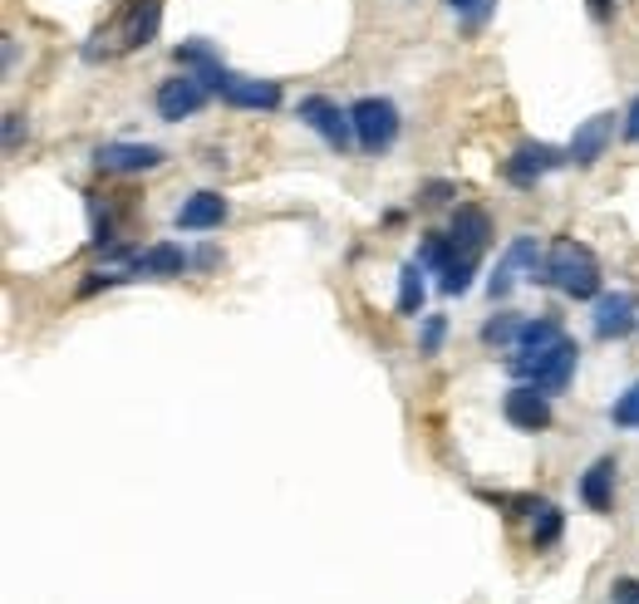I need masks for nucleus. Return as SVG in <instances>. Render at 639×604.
Here are the masks:
<instances>
[{
  "label": "nucleus",
  "instance_id": "nucleus-30",
  "mask_svg": "<svg viewBox=\"0 0 639 604\" xmlns=\"http://www.w3.org/2000/svg\"><path fill=\"white\" fill-rule=\"evenodd\" d=\"M448 193H453V187H448V183H433V187H428V193H423V201H448Z\"/></svg>",
  "mask_w": 639,
  "mask_h": 604
},
{
  "label": "nucleus",
  "instance_id": "nucleus-5",
  "mask_svg": "<svg viewBox=\"0 0 639 604\" xmlns=\"http://www.w3.org/2000/svg\"><path fill=\"white\" fill-rule=\"evenodd\" d=\"M502 413H507V422H511V428H521V432H547L551 418H557V413H551V394H541L537 384L507 388Z\"/></svg>",
  "mask_w": 639,
  "mask_h": 604
},
{
  "label": "nucleus",
  "instance_id": "nucleus-26",
  "mask_svg": "<svg viewBox=\"0 0 639 604\" xmlns=\"http://www.w3.org/2000/svg\"><path fill=\"white\" fill-rule=\"evenodd\" d=\"M448 10H453V15H463V20H487V10H492V0H448Z\"/></svg>",
  "mask_w": 639,
  "mask_h": 604
},
{
  "label": "nucleus",
  "instance_id": "nucleus-15",
  "mask_svg": "<svg viewBox=\"0 0 639 604\" xmlns=\"http://www.w3.org/2000/svg\"><path fill=\"white\" fill-rule=\"evenodd\" d=\"M158 25H163V0H133L129 15H123V50L158 40Z\"/></svg>",
  "mask_w": 639,
  "mask_h": 604
},
{
  "label": "nucleus",
  "instance_id": "nucleus-28",
  "mask_svg": "<svg viewBox=\"0 0 639 604\" xmlns=\"http://www.w3.org/2000/svg\"><path fill=\"white\" fill-rule=\"evenodd\" d=\"M625 138L639 143V99H630V109H625Z\"/></svg>",
  "mask_w": 639,
  "mask_h": 604
},
{
  "label": "nucleus",
  "instance_id": "nucleus-12",
  "mask_svg": "<svg viewBox=\"0 0 639 604\" xmlns=\"http://www.w3.org/2000/svg\"><path fill=\"white\" fill-rule=\"evenodd\" d=\"M591 330L601 339H625L635 330V295H625V290L601 295V300H595V315H591Z\"/></svg>",
  "mask_w": 639,
  "mask_h": 604
},
{
  "label": "nucleus",
  "instance_id": "nucleus-23",
  "mask_svg": "<svg viewBox=\"0 0 639 604\" xmlns=\"http://www.w3.org/2000/svg\"><path fill=\"white\" fill-rule=\"evenodd\" d=\"M557 540H561V512L551 502H541L537 526H531V546H557Z\"/></svg>",
  "mask_w": 639,
  "mask_h": 604
},
{
  "label": "nucleus",
  "instance_id": "nucleus-27",
  "mask_svg": "<svg viewBox=\"0 0 639 604\" xmlns=\"http://www.w3.org/2000/svg\"><path fill=\"white\" fill-rule=\"evenodd\" d=\"M610 604H639V580H620V585H615V595H610Z\"/></svg>",
  "mask_w": 639,
  "mask_h": 604
},
{
  "label": "nucleus",
  "instance_id": "nucleus-7",
  "mask_svg": "<svg viewBox=\"0 0 639 604\" xmlns=\"http://www.w3.org/2000/svg\"><path fill=\"white\" fill-rule=\"evenodd\" d=\"M207 94H212V89H207V84L197 79V74L183 69L177 79H167L163 89H158V113H163L167 123H183V119H192V113L202 109Z\"/></svg>",
  "mask_w": 639,
  "mask_h": 604
},
{
  "label": "nucleus",
  "instance_id": "nucleus-14",
  "mask_svg": "<svg viewBox=\"0 0 639 604\" xmlns=\"http://www.w3.org/2000/svg\"><path fill=\"white\" fill-rule=\"evenodd\" d=\"M227 221V197L222 193H192L177 207V227L183 231H212Z\"/></svg>",
  "mask_w": 639,
  "mask_h": 604
},
{
  "label": "nucleus",
  "instance_id": "nucleus-9",
  "mask_svg": "<svg viewBox=\"0 0 639 604\" xmlns=\"http://www.w3.org/2000/svg\"><path fill=\"white\" fill-rule=\"evenodd\" d=\"M93 163H99V173H153V167L163 163V147H153V143H103L99 153H93Z\"/></svg>",
  "mask_w": 639,
  "mask_h": 604
},
{
  "label": "nucleus",
  "instance_id": "nucleus-16",
  "mask_svg": "<svg viewBox=\"0 0 639 604\" xmlns=\"http://www.w3.org/2000/svg\"><path fill=\"white\" fill-rule=\"evenodd\" d=\"M187 266H192V256L183 246H173V241H158V246L133 256V275H183Z\"/></svg>",
  "mask_w": 639,
  "mask_h": 604
},
{
  "label": "nucleus",
  "instance_id": "nucleus-4",
  "mask_svg": "<svg viewBox=\"0 0 639 604\" xmlns=\"http://www.w3.org/2000/svg\"><path fill=\"white\" fill-rule=\"evenodd\" d=\"M300 123H306V129H316V133L324 138V143L334 147V153H350V143H360V138H354V119H350V109H340V103L320 99V94L300 99Z\"/></svg>",
  "mask_w": 639,
  "mask_h": 604
},
{
  "label": "nucleus",
  "instance_id": "nucleus-11",
  "mask_svg": "<svg viewBox=\"0 0 639 604\" xmlns=\"http://www.w3.org/2000/svg\"><path fill=\"white\" fill-rule=\"evenodd\" d=\"M610 138H615V113H595V119H585L581 129H575L571 138V163L575 167H591V163H601L605 157V147H610Z\"/></svg>",
  "mask_w": 639,
  "mask_h": 604
},
{
  "label": "nucleus",
  "instance_id": "nucleus-24",
  "mask_svg": "<svg viewBox=\"0 0 639 604\" xmlns=\"http://www.w3.org/2000/svg\"><path fill=\"white\" fill-rule=\"evenodd\" d=\"M610 422L615 428H639V378L610 403Z\"/></svg>",
  "mask_w": 639,
  "mask_h": 604
},
{
  "label": "nucleus",
  "instance_id": "nucleus-6",
  "mask_svg": "<svg viewBox=\"0 0 639 604\" xmlns=\"http://www.w3.org/2000/svg\"><path fill=\"white\" fill-rule=\"evenodd\" d=\"M212 94H222L232 109H276L280 103V84L276 79H246V74H217Z\"/></svg>",
  "mask_w": 639,
  "mask_h": 604
},
{
  "label": "nucleus",
  "instance_id": "nucleus-25",
  "mask_svg": "<svg viewBox=\"0 0 639 604\" xmlns=\"http://www.w3.org/2000/svg\"><path fill=\"white\" fill-rule=\"evenodd\" d=\"M443 334H448V320L443 315H428L423 320V354H438V349H443Z\"/></svg>",
  "mask_w": 639,
  "mask_h": 604
},
{
  "label": "nucleus",
  "instance_id": "nucleus-17",
  "mask_svg": "<svg viewBox=\"0 0 639 604\" xmlns=\"http://www.w3.org/2000/svg\"><path fill=\"white\" fill-rule=\"evenodd\" d=\"M581 502L591 506V512H610V502H615V458L591 462V472L581 476Z\"/></svg>",
  "mask_w": 639,
  "mask_h": 604
},
{
  "label": "nucleus",
  "instance_id": "nucleus-10",
  "mask_svg": "<svg viewBox=\"0 0 639 604\" xmlns=\"http://www.w3.org/2000/svg\"><path fill=\"white\" fill-rule=\"evenodd\" d=\"M521 266H527L531 275H537L541 266H547V261L537 256V241H531V237H517V241H511V246H507V256L497 261V271H492V281H487L492 300H502V295H507L511 285H517V271H521ZM537 281H541V275H537Z\"/></svg>",
  "mask_w": 639,
  "mask_h": 604
},
{
  "label": "nucleus",
  "instance_id": "nucleus-29",
  "mask_svg": "<svg viewBox=\"0 0 639 604\" xmlns=\"http://www.w3.org/2000/svg\"><path fill=\"white\" fill-rule=\"evenodd\" d=\"M5 143H10V147L20 143V113H5Z\"/></svg>",
  "mask_w": 639,
  "mask_h": 604
},
{
  "label": "nucleus",
  "instance_id": "nucleus-21",
  "mask_svg": "<svg viewBox=\"0 0 639 604\" xmlns=\"http://www.w3.org/2000/svg\"><path fill=\"white\" fill-rule=\"evenodd\" d=\"M453 237H423V246H418V266H428V271H448L453 266Z\"/></svg>",
  "mask_w": 639,
  "mask_h": 604
},
{
  "label": "nucleus",
  "instance_id": "nucleus-32",
  "mask_svg": "<svg viewBox=\"0 0 639 604\" xmlns=\"http://www.w3.org/2000/svg\"><path fill=\"white\" fill-rule=\"evenodd\" d=\"M591 10H595V20H605L610 15V0H591Z\"/></svg>",
  "mask_w": 639,
  "mask_h": 604
},
{
  "label": "nucleus",
  "instance_id": "nucleus-13",
  "mask_svg": "<svg viewBox=\"0 0 639 604\" xmlns=\"http://www.w3.org/2000/svg\"><path fill=\"white\" fill-rule=\"evenodd\" d=\"M453 251L458 256H477L482 261V246H487V237H492V221H487V211L482 207H458L453 211Z\"/></svg>",
  "mask_w": 639,
  "mask_h": 604
},
{
  "label": "nucleus",
  "instance_id": "nucleus-20",
  "mask_svg": "<svg viewBox=\"0 0 639 604\" xmlns=\"http://www.w3.org/2000/svg\"><path fill=\"white\" fill-rule=\"evenodd\" d=\"M521 325H527V320H521V315H492V320L487 325H482V344H492V349H497V344H517V334H521Z\"/></svg>",
  "mask_w": 639,
  "mask_h": 604
},
{
  "label": "nucleus",
  "instance_id": "nucleus-1",
  "mask_svg": "<svg viewBox=\"0 0 639 604\" xmlns=\"http://www.w3.org/2000/svg\"><path fill=\"white\" fill-rule=\"evenodd\" d=\"M541 281L557 285L571 300H601V261H595V251L581 246V241H557V246L547 251Z\"/></svg>",
  "mask_w": 639,
  "mask_h": 604
},
{
  "label": "nucleus",
  "instance_id": "nucleus-3",
  "mask_svg": "<svg viewBox=\"0 0 639 604\" xmlns=\"http://www.w3.org/2000/svg\"><path fill=\"white\" fill-rule=\"evenodd\" d=\"M354 119V138H360L364 153H384V147H394V138H399V109H394L389 99H360L350 109Z\"/></svg>",
  "mask_w": 639,
  "mask_h": 604
},
{
  "label": "nucleus",
  "instance_id": "nucleus-2",
  "mask_svg": "<svg viewBox=\"0 0 639 604\" xmlns=\"http://www.w3.org/2000/svg\"><path fill=\"white\" fill-rule=\"evenodd\" d=\"M575 359H581V349H575L571 339H561V344H551L547 354L511 359V374H517L521 384H537L541 394H561V388L571 384V374H575Z\"/></svg>",
  "mask_w": 639,
  "mask_h": 604
},
{
  "label": "nucleus",
  "instance_id": "nucleus-22",
  "mask_svg": "<svg viewBox=\"0 0 639 604\" xmlns=\"http://www.w3.org/2000/svg\"><path fill=\"white\" fill-rule=\"evenodd\" d=\"M473 275H477V256H453V266L443 271V295H463L467 285H473Z\"/></svg>",
  "mask_w": 639,
  "mask_h": 604
},
{
  "label": "nucleus",
  "instance_id": "nucleus-18",
  "mask_svg": "<svg viewBox=\"0 0 639 604\" xmlns=\"http://www.w3.org/2000/svg\"><path fill=\"white\" fill-rule=\"evenodd\" d=\"M561 325L551 320V315H541V320H527L517 334V359H531V354H547L551 344H561Z\"/></svg>",
  "mask_w": 639,
  "mask_h": 604
},
{
  "label": "nucleus",
  "instance_id": "nucleus-8",
  "mask_svg": "<svg viewBox=\"0 0 639 604\" xmlns=\"http://www.w3.org/2000/svg\"><path fill=\"white\" fill-rule=\"evenodd\" d=\"M561 163H571V153H561V147H551V143H521L517 153L507 157V177L517 187H531L537 177L557 173Z\"/></svg>",
  "mask_w": 639,
  "mask_h": 604
},
{
  "label": "nucleus",
  "instance_id": "nucleus-19",
  "mask_svg": "<svg viewBox=\"0 0 639 604\" xmlns=\"http://www.w3.org/2000/svg\"><path fill=\"white\" fill-rule=\"evenodd\" d=\"M423 310V266L408 261L399 271V315H418Z\"/></svg>",
  "mask_w": 639,
  "mask_h": 604
},
{
  "label": "nucleus",
  "instance_id": "nucleus-31",
  "mask_svg": "<svg viewBox=\"0 0 639 604\" xmlns=\"http://www.w3.org/2000/svg\"><path fill=\"white\" fill-rule=\"evenodd\" d=\"M197 266L212 271V266H217V246H202V251H197Z\"/></svg>",
  "mask_w": 639,
  "mask_h": 604
}]
</instances>
